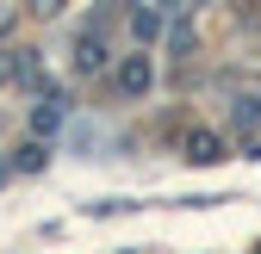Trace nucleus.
<instances>
[{
  "instance_id": "nucleus-4",
  "label": "nucleus",
  "mask_w": 261,
  "mask_h": 254,
  "mask_svg": "<svg viewBox=\"0 0 261 254\" xmlns=\"http://www.w3.org/2000/svg\"><path fill=\"white\" fill-rule=\"evenodd\" d=\"M187 162H205V168H212V162H224V143H218L212 131H199V137H187Z\"/></svg>"
},
{
  "instance_id": "nucleus-1",
  "label": "nucleus",
  "mask_w": 261,
  "mask_h": 254,
  "mask_svg": "<svg viewBox=\"0 0 261 254\" xmlns=\"http://www.w3.org/2000/svg\"><path fill=\"white\" fill-rule=\"evenodd\" d=\"M149 81H155V62H149V56H130V62H118V75H112V93L137 100V93H149Z\"/></svg>"
},
{
  "instance_id": "nucleus-2",
  "label": "nucleus",
  "mask_w": 261,
  "mask_h": 254,
  "mask_svg": "<svg viewBox=\"0 0 261 254\" xmlns=\"http://www.w3.org/2000/svg\"><path fill=\"white\" fill-rule=\"evenodd\" d=\"M75 69H81V75H100V69H106V44H100V31H87V38L75 44Z\"/></svg>"
},
{
  "instance_id": "nucleus-6",
  "label": "nucleus",
  "mask_w": 261,
  "mask_h": 254,
  "mask_svg": "<svg viewBox=\"0 0 261 254\" xmlns=\"http://www.w3.org/2000/svg\"><path fill=\"white\" fill-rule=\"evenodd\" d=\"M19 168H25V174L44 168V143H25V149H19Z\"/></svg>"
},
{
  "instance_id": "nucleus-8",
  "label": "nucleus",
  "mask_w": 261,
  "mask_h": 254,
  "mask_svg": "<svg viewBox=\"0 0 261 254\" xmlns=\"http://www.w3.org/2000/svg\"><path fill=\"white\" fill-rule=\"evenodd\" d=\"M162 7H168V13H174V7H180V0H162Z\"/></svg>"
},
{
  "instance_id": "nucleus-5",
  "label": "nucleus",
  "mask_w": 261,
  "mask_h": 254,
  "mask_svg": "<svg viewBox=\"0 0 261 254\" xmlns=\"http://www.w3.org/2000/svg\"><path fill=\"white\" fill-rule=\"evenodd\" d=\"M130 31H137V44L162 38V13H130Z\"/></svg>"
},
{
  "instance_id": "nucleus-7",
  "label": "nucleus",
  "mask_w": 261,
  "mask_h": 254,
  "mask_svg": "<svg viewBox=\"0 0 261 254\" xmlns=\"http://www.w3.org/2000/svg\"><path fill=\"white\" fill-rule=\"evenodd\" d=\"M237 124H261V100H237Z\"/></svg>"
},
{
  "instance_id": "nucleus-3",
  "label": "nucleus",
  "mask_w": 261,
  "mask_h": 254,
  "mask_svg": "<svg viewBox=\"0 0 261 254\" xmlns=\"http://www.w3.org/2000/svg\"><path fill=\"white\" fill-rule=\"evenodd\" d=\"M62 118H69V106H62V93H56V100H44L38 112H31V131H38V137H56Z\"/></svg>"
}]
</instances>
